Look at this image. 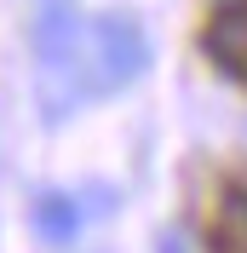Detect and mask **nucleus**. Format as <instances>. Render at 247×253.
Wrapping results in <instances>:
<instances>
[{
    "mask_svg": "<svg viewBox=\"0 0 247 253\" xmlns=\"http://www.w3.org/2000/svg\"><path fill=\"white\" fill-rule=\"evenodd\" d=\"M35 58H41V110L46 121H69V110H81L92 98V75H86V23H81L63 0H41L35 17Z\"/></svg>",
    "mask_w": 247,
    "mask_h": 253,
    "instance_id": "nucleus-1",
    "label": "nucleus"
},
{
    "mask_svg": "<svg viewBox=\"0 0 247 253\" xmlns=\"http://www.w3.org/2000/svg\"><path fill=\"white\" fill-rule=\"evenodd\" d=\"M224 6H236V0H224Z\"/></svg>",
    "mask_w": 247,
    "mask_h": 253,
    "instance_id": "nucleus-7",
    "label": "nucleus"
},
{
    "mask_svg": "<svg viewBox=\"0 0 247 253\" xmlns=\"http://www.w3.org/2000/svg\"><path fill=\"white\" fill-rule=\"evenodd\" d=\"M35 230H41V242H52V248L75 242V230H81V202H75V196L46 190V196L35 202Z\"/></svg>",
    "mask_w": 247,
    "mask_h": 253,
    "instance_id": "nucleus-4",
    "label": "nucleus"
},
{
    "mask_svg": "<svg viewBox=\"0 0 247 253\" xmlns=\"http://www.w3.org/2000/svg\"><path fill=\"white\" fill-rule=\"evenodd\" d=\"M213 253H247V196L236 190L218 207V230H213Z\"/></svg>",
    "mask_w": 247,
    "mask_h": 253,
    "instance_id": "nucleus-5",
    "label": "nucleus"
},
{
    "mask_svg": "<svg viewBox=\"0 0 247 253\" xmlns=\"http://www.w3.org/2000/svg\"><path fill=\"white\" fill-rule=\"evenodd\" d=\"M161 253H184V236H161Z\"/></svg>",
    "mask_w": 247,
    "mask_h": 253,
    "instance_id": "nucleus-6",
    "label": "nucleus"
},
{
    "mask_svg": "<svg viewBox=\"0 0 247 253\" xmlns=\"http://www.w3.org/2000/svg\"><path fill=\"white\" fill-rule=\"evenodd\" d=\"M150 63V41L132 17H98L86 23V75H92V92H115V86H132Z\"/></svg>",
    "mask_w": 247,
    "mask_h": 253,
    "instance_id": "nucleus-2",
    "label": "nucleus"
},
{
    "mask_svg": "<svg viewBox=\"0 0 247 253\" xmlns=\"http://www.w3.org/2000/svg\"><path fill=\"white\" fill-rule=\"evenodd\" d=\"M207 52H213V58L224 63V69L247 75V0L224 6V17H218L213 29H207Z\"/></svg>",
    "mask_w": 247,
    "mask_h": 253,
    "instance_id": "nucleus-3",
    "label": "nucleus"
}]
</instances>
